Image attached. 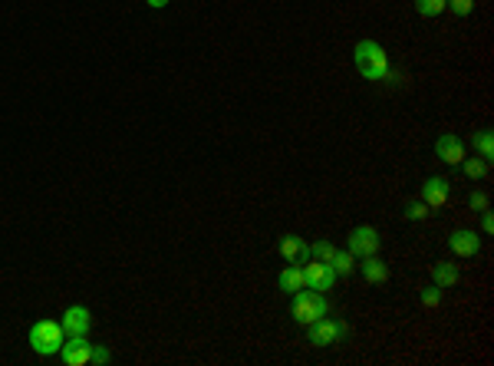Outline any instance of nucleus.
Wrapping results in <instances>:
<instances>
[{"mask_svg":"<svg viewBox=\"0 0 494 366\" xmlns=\"http://www.w3.org/2000/svg\"><path fill=\"white\" fill-rule=\"evenodd\" d=\"M356 70L366 79H382L389 73V56L376 40H359L356 44Z\"/></svg>","mask_w":494,"mask_h":366,"instance_id":"nucleus-1","label":"nucleus"},{"mask_svg":"<svg viewBox=\"0 0 494 366\" xmlns=\"http://www.w3.org/2000/svg\"><path fill=\"white\" fill-rule=\"evenodd\" d=\"M66 344V330L63 323L56 320H36L30 327V346L36 350L40 356H53L60 353V346Z\"/></svg>","mask_w":494,"mask_h":366,"instance_id":"nucleus-2","label":"nucleus"},{"mask_svg":"<svg viewBox=\"0 0 494 366\" xmlns=\"http://www.w3.org/2000/svg\"><path fill=\"white\" fill-rule=\"evenodd\" d=\"M326 311H330V307H326V301H323L320 291L303 287V291L293 294V320L303 323V327H310L313 320H320Z\"/></svg>","mask_w":494,"mask_h":366,"instance_id":"nucleus-3","label":"nucleus"},{"mask_svg":"<svg viewBox=\"0 0 494 366\" xmlns=\"http://www.w3.org/2000/svg\"><path fill=\"white\" fill-rule=\"evenodd\" d=\"M343 336H346V323L330 320L326 313H323L320 320L310 323V344H316V346H333V344H340Z\"/></svg>","mask_w":494,"mask_h":366,"instance_id":"nucleus-4","label":"nucleus"},{"mask_svg":"<svg viewBox=\"0 0 494 366\" xmlns=\"http://www.w3.org/2000/svg\"><path fill=\"white\" fill-rule=\"evenodd\" d=\"M303 280H307V287L310 291H330L336 284V270L326 264V261H307L303 264Z\"/></svg>","mask_w":494,"mask_h":366,"instance_id":"nucleus-5","label":"nucleus"},{"mask_svg":"<svg viewBox=\"0 0 494 366\" xmlns=\"http://www.w3.org/2000/svg\"><path fill=\"white\" fill-rule=\"evenodd\" d=\"M93 344H86V336H66V344L60 346V360L66 366H86Z\"/></svg>","mask_w":494,"mask_h":366,"instance_id":"nucleus-6","label":"nucleus"},{"mask_svg":"<svg viewBox=\"0 0 494 366\" xmlns=\"http://www.w3.org/2000/svg\"><path fill=\"white\" fill-rule=\"evenodd\" d=\"M379 251V235L376 228H356L353 235H349V254H356V258H369V254H376Z\"/></svg>","mask_w":494,"mask_h":366,"instance_id":"nucleus-7","label":"nucleus"},{"mask_svg":"<svg viewBox=\"0 0 494 366\" xmlns=\"http://www.w3.org/2000/svg\"><path fill=\"white\" fill-rule=\"evenodd\" d=\"M63 330L66 336H86L89 334V327H93V317H89L86 307H69V311L63 313Z\"/></svg>","mask_w":494,"mask_h":366,"instance_id":"nucleus-8","label":"nucleus"},{"mask_svg":"<svg viewBox=\"0 0 494 366\" xmlns=\"http://www.w3.org/2000/svg\"><path fill=\"white\" fill-rule=\"evenodd\" d=\"M435 152H439V159L445 162V165H462L465 159V145L458 136H451V132H445L439 142H435Z\"/></svg>","mask_w":494,"mask_h":366,"instance_id":"nucleus-9","label":"nucleus"},{"mask_svg":"<svg viewBox=\"0 0 494 366\" xmlns=\"http://www.w3.org/2000/svg\"><path fill=\"white\" fill-rule=\"evenodd\" d=\"M448 244L458 258H474V254L481 251V237L474 235V231H455V235L448 237Z\"/></svg>","mask_w":494,"mask_h":366,"instance_id":"nucleus-10","label":"nucleus"},{"mask_svg":"<svg viewBox=\"0 0 494 366\" xmlns=\"http://www.w3.org/2000/svg\"><path fill=\"white\" fill-rule=\"evenodd\" d=\"M280 258L291 261V264H300V261L310 258V248H307V241L297 235H283L280 237Z\"/></svg>","mask_w":494,"mask_h":366,"instance_id":"nucleus-11","label":"nucleus"},{"mask_svg":"<svg viewBox=\"0 0 494 366\" xmlns=\"http://www.w3.org/2000/svg\"><path fill=\"white\" fill-rule=\"evenodd\" d=\"M422 202L429 208H441L448 202V182L445 178H429V182L422 185Z\"/></svg>","mask_w":494,"mask_h":366,"instance_id":"nucleus-12","label":"nucleus"},{"mask_svg":"<svg viewBox=\"0 0 494 366\" xmlns=\"http://www.w3.org/2000/svg\"><path fill=\"white\" fill-rule=\"evenodd\" d=\"M363 277L369 280V284H386V280H389V268H386V261H379L376 254H369V258H363Z\"/></svg>","mask_w":494,"mask_h":366,"instance_id":"nucleus-13","label":"nucleus"},{"mask_svg":"<svg viewBox=\"0 0 494 366\" xmlns=\"http://www.w3.org/2000/svg\"><path fill=\"white\" fill-rule=\"evenodd\" d=\"M280 291L283 294H297V291H303V287H307V280H303V268H287L283 270V274H280Z\"/></svg>","mask_w":494,"mask_h":366,"instance_id":"nucleus-14","label":"nucleus"},{"mask_svg":"<svg viewBox=\"0 0 494 366\" xmlns=\"http://www.w3.org/2000/svg\"><path fill=\"white\" fill-rule=\"evenodd\" d=\"M432 274H435V284H439L441 291L458 284V268H455V264H445V261H439V264L432 268Z\"/></svg>","mask_w":494,"mask_h":366,"instance_id":"nucleus-15","label":"nucleus"},{"mask_svg":"<svg viewBox=\"0 0 494 366\" xmlns=\"http://www.w3.org/2000/svg\"><path fill=\"white\" fill-rule=\"evenodd\" d=\"M330 268L336 270V274H353V268H356V254H349V251H336L333 254V261H330Z\"/></svg>","mask_w":494,"mask_h":366,"instance_id":"nucleus-16","label":"nucleus"},{"mask_svg":"<svg viewBox=\"0 0 494 366\" xmlns=\"http://www.w3.org/2000/svg\"><path fill=\"white\" fill-rule=\"evenodd\" d=\"M488 162L491 159H462V169L468 178H484L488 175Z\"/></svg>","mask_w":494,"mask_h":366,"instance_id":"nucleus-17","label":"nucleus"},{"mask_svg":"<svg viewBox=\"0 0 494 366\" xmlns=\"http://www.w3.org/2000/svg\"><path fill=\"white\" fill-rule=\"evenodd\" d=\"M445 7H448V0H415V11L422 17H439Z\"/></svg>","mask_w":494,"mask_h":366,"instance_id":"nucleus-18","label":"nucleus"},{"mask_svg":"<svg viewBox=\"0 0 494 366\" xmlns=\"http://www.w3.org/2000/svg\"><path fill=\"white\" fill-rule=\"evenodd\" d=\"M333 254H336V248H333V244H330V241H316V244H313V248H310V258L326 261V264L333 261Z\"/></svg>","mask_w":494,"mask_h":366,"instance_id":"nucleus-19","label":"nucleus"},{"mask_svg":"<svg viewBox=\"0 0 494 366\" xmlns=\"http://www.w3.org/2000/svg\"><path fill=\"white\" fill-rule=\"evenodd\" d=\"M429 215H432V208L425 205V202H408V205H406L408 221H419V218H429Z\"/></svg>","mask_w":494,"mask_h":366,"instance_id":"nucleus-20","label":"nucleus"},{"mask_svg":"<svg viewBox=\"0 0 494 366\" xmlns=\"http://www.w3.org/2000/svg\"><path fill=\"white\" fill-rule=\"evenodd\" d=\"M422 303H425V307H439V303H441V287H439V284H432V287L422 291Z\"/></svg>","mask_w":494,"mask_h":366,"instance_id":"nucleus-21","label":"nucleus"},{"mask_svg":"<svg viewBox=\"0 0 494 366\" xmlns=\"http://www.w3.org/2000/svg\"><path fill=\"white\" fill-rule=\"evenodd\" d=\"M478 152H481V159H491V155H494L491 132H481V136H478Z\"/></svg>","mask_w":494,"mask_h":366,"instance_id":"nucleus-22","label":"nucleus"},{"mask_svg":"<svg viewBox=\"0 0 494 366\" xmlns=\"http://www.w3.org/2000/svg\"><path fill=\"white\" fill-rule=\"evenodd\" d=\"M448 7L458 13V17H468V13L474 11V0H448Z\"/></svg>","mask_w":494,"mask_h":366,"instance_id":"nucleus-23","label":"nucleus"},{"mask_svg":"<svg viewBox=\"0 0 494 366\" xmlns=\"http://www.w3.org/2000/svg\"><path fill=\"white\" fill-rule=\"evenodd\" d=\"M468 205H472L474 211H488V195L472 192V198H468Z\"/></svg>","mask_w":494,"mask_h":366,"instance_id":"nucleus-24","label":"nucleus"},{"mask_svg":"<svg viewBox=\"0 0 494 366\" xmlns=\"http://www.w3.org/2000/svg\"><path fill=\"white\" fill-rule=\"evenodd\" d=\"M89 363H109V350H106V346H96V344H93V353H89Z\"/></svg>","mask_w":494,"mask_h":366,"instance_id":"nucleus-25","label":"nucleus"},{"mask_svg":"<svg viewBox=\"0 0 494 366\" xmlns=\"http://www.w3.org/2000/svg\"><path fill=\"white\" fill-rule=\"evenodd\" d=\"M481 228H484V235H491V231H494V218H491V211H484Z\"/></svg>","mask_w":494,"mask_h":366,"instance_id":"nucleus-26","label":"nucleus"},{"mask_svg":"<svg viewBox=\"0 0 494 366\" xmlns=\"http://www.w3.org/2000/svg\"><path fill=\"white\" fill-rule=\"evenodd\" d=\"M149 7H155V11H161V7H168V0H145Z\"/></svg>","mask_w":494,"mask_h":366,"instance_id":"nucleus-27","label":"nucleus"}]
</instances>
